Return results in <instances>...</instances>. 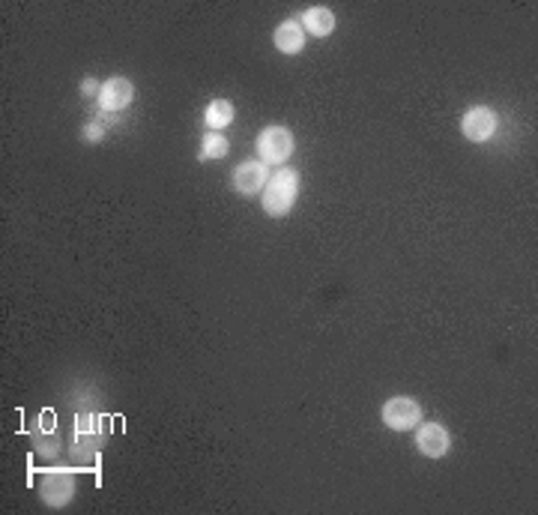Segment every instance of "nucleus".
<instances>
[{"label":"nucleus","mask_w":538,"mask_h":515,"mask_svg":"<svg viewBox=\"0 0 538 515\" xmlns=\"http://www.w3.org/2000/svg\"><path fill=\"white\" fill-rule=\"evenodd\" d=\"M39 494H42V501L48 503V507H54V510L66 507V503L75 498V473L48 471L42 476V482H39Z\"/></svg>","instance_id":"obj_4"},{"label":"nucleus","mask_w":538,"mask_h":515,"mask_svg":"<svg viewBox=\"0 0 538 515\" xmlns=\"http://www.w3.org/2000/svg\"><path fill=\"white\" fill-rule=\"evenodd\" d=\"M231 150L228 138H224L222 132H210L203 135V144H201V159H224Z\"/></svg>","instance_id":"obj_12"},{"label":"nucleus","mask_w":538,"mask_h":515,"mask_svg":"<svg viewBox=\"0 0 538 515\" xmlns=\"http://www.w3.org/2000/svg\"><path fill=\"white\" fill-rule=\"evenodd\" d=\"M299 24H302V31H308L311 36L323 40V36H329L335 31V15H332V9H326V6H308L306 13H302Z\"/></svg>","instance_id":"obj_10"},{"label":"nucleus","mask_w":538,"mask_h":515,"mask_svg":"<svg viewBox=\"0 0 538 515\" xmlns=\"http://www.w3.org/2000/svg\"><path fill=\"white\" fill-rule=\"evenodd\" d=\"M380 414H383V423L392 432H410V429H416V425L422 423V407H419L416 398H410V396L389 398Z\"/></svg>","instance_id":"obj_3"},{"label":"nucleus","mask_w":538,"mask_h":515,"mask_svg":"<svg viewBox=\"0 0 538 515\" xmlns=\"http://www.w3.org/2000/svg\"><path fill=\"white\" fill-rule=\"evenodd\" d=\"M203 123L210 126V132H222L224 126L233 123V102L231 100H212L203 111Z\"/></svg>","instance_id":"obj_11"},{"label":"nucleus","mask_w":538,"mask_h":515,"mask_svg":"<svg viewBox=\"0 0 538 515\" xmlns=\"http://www.w3.org/2000/svg\"><path fill=\"white\" fill-rule=\"evenodd\" d=\"M102 93V84L96 81V79H84V84H81V96L84 100H93V96H99Z\"/></svg>","instance_id":"obj_14"},{"label":"nucleus","mask_w":538,"mask_h":515,"mask_svg":"<svg viewBox=\"0 0 538 515\" xmlns=\"http://www.w3.org/2000/svg\"><path fill=\"white\" fill-rule=\"evenodd\" d=\"M267 180H269V171H267V165H263V162L246 159V162H240L237 168H233V189H237L240 196H246V198L263 192Z\"/></svg>","instance_id":"obj_6"},{"label":"nucleus","mask_w":538,"mask_h":515,"mask_svg":"<svg viewBox=\"0 0 538 515\" xmlns=\"http://www.w3.org/2000/svg\"><path fill=\"white\" fill-rule=\"evenodd\" d=\"M299 196V171L297 168H278L263 186V210L272 219L288 216Z\"/></svg>","instance_id":"obj_1"},{"label":"nucleus","mask_w":538,"mask_h":515,"mask_svg":"<svg viewBox=\"0 0 538 515\" xmlns=\"http://www.w3.org/2000/svg\"><path fill=\"white\" fill-rule=\"evenodd\" d=\"M132 100H135V84L129 79H123V75H114V79H108L102 84L99 109L102 111H123V109H129Z\"/></svg>","instance_id":"obj_8"},{"label":"nucleus","mask_w":538,"mask_h":515,"mask_svg":"<svg viewBox=\"0 0 538 515\" xmlns=\"http://www.w3.org/2000/svg\"><path fill=\"white\" fill-rule=\"evenodd\" d=\"M258 157L260 162L267 165V162H288L293 157V148H297V141H293V132L288 129V126H267V129H260L258 135Z\"/></svg>","instance_id":"obj_2"},{"label":"nucleus","mask_w":538,"mask_h":515,"mask_svg":"<svg viewBox=\"0 0 538 515\" xmlns=\"http://www.w3.org/2000/svg\"><path fill=\"white\" fill-rule=\"evenodd\" d=\"M84 138L96 144V141H102L105 138V126L102 120H90V123H84Z\"/></svg>","instance_id":"obj_13"},{"label":"nucleus","mask_w":538,"mask_h":515,"mask_svg":"<svg viewBox=\"0 0 538 515\" xmlns=\"http://www.w3.org/2000/svg\"><path fill=\"white\" fill-rule=\"evenodd\" d=\"M272 43H276L281 54H299L302 48H306V31H302L297 18H288V22H281L276 31H272Z\"/></svg>","instance_id":"obj_9"},{"label":"nucleus","mask_w":538,"mask_h":515,"mask_svg":"<svg viewBox=\"0 0 538 515\" xmlns=\"http://www.w3.org/2000/svg\"><path fill=\"white\" fill-rule=\"evenodd\" d=\"M448 432L446 425L439 423H425V425H416V450L428 455V459H443L448 453Z\"/></svg>","instance_id":"obj_7"},{"label":"nucleus","mask_w":538,"mask_h":515,"mask_svg":"<svg viewBox=\"0 0 538 515\" xmlns=\"http://www.w3.org/2000/svg\"><path fill=\"white\" fill-rule=\"evenodd\" d=\"M461 132L467 135L469 141H476V144L491 141L494 132H496L494 109H487V105H473V109H467V114L461 118Z\"/></svg>","instance_id":"obj_5"}]
</instances>
